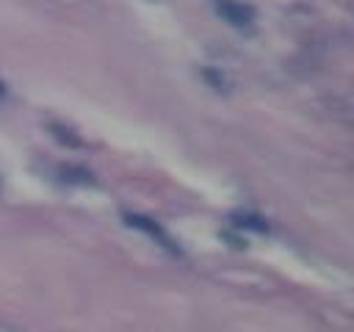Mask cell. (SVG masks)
Returning <instances> with one entry per match:
<instances>
[{
	"label": "cell",
	"instance_id": "3",
	"mask_svg": "<svg viewBox=\"0 0 354 332\" xmlns=\"http://www.w3.org/2000/svg\"><path fill=\"white\" fill-rule=\"evenodd\" d=\"M230 221H232L235 230H252V232H268V230H271V224H268L263 216H257V213H246V210L232 213Z\"/></svg>",
	"mask_w": 354,
	"mask_h": 332
},
{
	"label": "cell",
	"instance_id": "1",
	"mask_svg": "<svg viewBox=\"0 0 354 332\" xmlns=\"http://www.w3.org/2000/svg\"><path fill=\"white\" fill-rule=\"evenodd\" d=\"M122 219H124V224H127V227L141 230L144 235H149L152 241H158V243H160L163 249H169L171 255H180V246L171 241V235H169V232H166V230H163L158 221H152L149 216H141V213H124Z\"/></svg>",
	"mask_w": 354,
	"mask_h": 332
},
{
	"label": "cell",
	"instance_id": "6",
	"mask_svg": "<svg viewBox=\"0 0 354 332\" xmlns=\"http://www.w3.org/2000/svg\"><path fill=\"white\" fill-rule=\"evenodd\" d=\"M205 77H207V80H210V83H213L218 91H224V77H221L218 72H213V69H205Z\"/></svg>",
	"mask_w": 354,
	"mask_h": 332
},
{
	"label": "cell",
	"instance_id": "2",
	"mask_svg": "<svg viewBox=\"0 0 354 332\" xmlns=\"http://www.w3.org/2000/svg\"><path fill=\"white\" fill-rule=\"evenodd\" d=\"M216 14L232 28H249L254 22V8L238 0H216Z\"/></svg>",
	"mask_w": 354,
	"mask_h": 332
},
{
	"label": "cell",
	"instance_id": "7",
	"mask_svg": "<svg viewBox=\"0 0 354 332\" xmlns=\"http://www.w3.org/2000/svg\"><path fill=\"white\" fill-rule=\"evenodd\" d=\"M3 97H6V83L0 80V100H3Z\"/></svg>",
	"mask_w": 354,
	"mask_h": 332
},
{
	"label": "cell",
	"instance_id": "5",
	"mask_svg": "<svg viewBox=\"0 0 354 332\" xmlns=\"http://www.w3.org/2000/svg\"><path fill=\"white\" fill-rule=\"evenodd\" d=\"M50 133H53L55 141H61V144H66V147H83L80 136H77L72 127L61 124V122H50Z\"/></svg>",
	"mask_w": 354,
	"mask_h": 332
},
{
	"label": "cell",
	"instance_id": "4",
	"mask_svg": "<svg viewBox=\"0 0 354 332\" xmlns=\"http://www.w3.org/2000/svg\"><path fill=\"white\" fill-rule=\"evenodd\" d=\"M58 177H61V183H69V185H94V174L88 169L72 166V163L61 166L58 169Z\"/></svg>",
	"mask_w": 354,
	"mask_h": 332
}]
</instances>
